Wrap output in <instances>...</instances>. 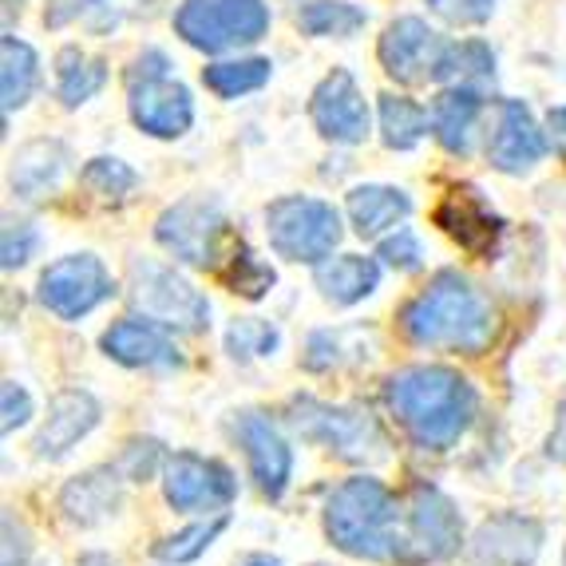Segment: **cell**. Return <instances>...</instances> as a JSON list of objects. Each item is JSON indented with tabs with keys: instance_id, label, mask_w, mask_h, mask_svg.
<instances>
[{
	"instance_id": "cell-16",
	"label": "cell",
	"mask_w": 566,
	"mask_h": 566,
	"mask_svg": "<svg viewBox=\"0 0 566 566\" xmlns=\"http://www.w3.org/2000/svg\"><path fill=\"white\" fill-rule=\"evenodd\" d=\"M543 547V527L531 515H495L475 531L472 566H531Z\"/></svg>"
},
{
	"instance_id": "cell-37",
	"label": "cell",
	"mask_w": 566,
	"mask_h": 566,
	"mask_svg": "<svg viewBox=\"0 0 566 566\" xmlns=\"http://www.w3.org/2000/svg\"><path fill=\"white\" fill-rule=\"evenodd\" d=\"M380 258H385L392 270H416L420 258H424V250H420V242H416L412 230H397L392 238L380 242Z\"/></svg>"
},
{
	"instance_id": "cell-40",
	"label": "cell",
	"mask_w": 566,
	"mask_h": 566,
	"mask_svg": "<svg viewBox=\"0 0 566 566\" xmlns=\"http://www.w3.org/2000/svg\"><path fill=\"white\" fill-rule=\"evenodd\" d=\"M147 460H159V444H132L127 448V455H123V468H127V475L132 480H143V475H151V463Z\"/></svg>"
},
{
	"instance_id": "cell-27",
	"label": "cell",
	"mask_w": 566,
	"mask_h": 566,
	"mask_svg": "<svg viewBox=\"0 0 566 566\" xmlns=\"http://www.w3.org/2000/svg\"><path fill=\"white\" fill-rule=\"evenodd\" d=\"M380 132H385V143L392 151H412L428 132L424 107L405 99V95H380Z\"/></svg>"
},
{
	"instance_id": "cell-2",
	"label": "cell",
	"mask_w": 566,
	"mask_h": 566,
	"mask_svg": "<svg viewBox=\"0 0 566 566\" xmlns=\"http://www.w3.org/2000/svg\"><path fill=\"white\" fill-rule=\"evenodd\" d=\"M400 333L420 349L483 353L495 337V310L475 282L455 270H440L412 302L400 310Z\"/></svg>"
},
{
	"instance_id": "cell-4",
	"label": "cell",
	"mask_w": 566,
	"mask_h": 566,
	"mask_svg": "<svg viewBox=\"0 0 566 566\" xmlns=\"http://www.w3.org/2000/svg\"><path fill=\"white\" fill-rule=\"evenodd\" d=\"M265 234L277 258L290 262H325L340 242V214L322 199L290 195L265 210Z\"/></svg>"
},
{
	"instance_id": "cell-19",
	"label": "cell",
	"mask_w": 566,
	"mask_h": 566,
	"mask_svg": "<svg viewBox=\"0 0 566 566\" xmlns=\"http://www.w3.org/2000/svg\"><path fill=\"white\" fill-rule=\"evenodd\" d=\"M99 424V400L84 388H67L48 405V420L36 436V452L44 460H60Z\"/></svg>"
},
{
	"instance_id": "cell-35",
	"label": "cell",
	"mask_w": 566,
	"mask_h": 566,
	"mask_svg": "<svg viewBox=\"0 0 566 566\" xmlns=\"http://www.w3.org/2000/svg\"><path fill=\"white\" fill-rule=\"evenodd\" d=\"M227 349L234 353V357H265V353L277 349V329L258 322V317H242V322L230 325Z\"/></svg>"
},
{
	"instance_id": "cell-5",
	"label": "cell",
	"mask_w": 566,
	"mask_h": 566,
	"mask_svg": "<svg viewBox=\"0 0 566 566\" xmlns=\"http://www.w3.org/2000/svg\"><path fill=\"white\" fill-rule=\"evenodd\" d=\"M132 87V119L155 139H175L190 132L195 123V104L182 84L167 76V56L163 52H143L127 72Z\"/></svg>"
},
{
	"instance_id": "cell-15",
	"label": "cell",
	"mask_w": 566,
	"mask_h": 566,
	"mask_svg": "<svg viewBox=\"0 0 566 566\" xmlns=\"http://www.w3.org/2000/svg\"><path fill=\"white\" fill-rule=\"evenodd\" d=\"M436 227L444 230L460 250L472 258H491L503 238V218L475 195V190H452L440 207H436Z\"/></svg>"
},
{
	"instance_id": "cell-17",
	"label": "cell",
	"mask_w": 566,
	"mask_h": 566,
	"mask_svg": "<svg viewBox=\"0 0 566 566\" xmlns=\"http://www.w3.org/2000/svg\"><path fill=\"white\" fill-rule=\"evenodd\" d=\"M238 440H242V448H245V460H250V472H254L258 488H262L270 500H277L293 475V452H290V444H285V436L277 432L270 416L242 412V420H238Z\"/></svg>"
},
{
	"instance_id": "cell-38",
	"label": "cell",
	"mask_w": 566,
	"mask_h": 566,
	"mask_svg": "<svg viewBox=\"0 0 566 566\" xmlns=\"http://www.w3.org/2000/svg\"><path fill=\"white\" fill-rule=\"evenodd\" d=\"M0 405H4V420H0L4 432H12V428L29 424L32 420V397L17 385V380H4V388H0Z\"/></svg>"
},
{
	"instance_id": "cell-10",
	"label": "cell",
	"mask_w": 566,
	"mask_h": 566,
	"mask_svg": "<svg viewBox=\"0 0 566 566\" xmlns=\"http://www.w3.org/2000/svg\"><path fill=\"white\" fill-rule=\"evenodd\" d=\"M155 238L175 262L199 265V270H218L222 242H227V214L207 199H182L155 222Z\"/></svg>"
},
{
	"instance_id": "cell-44",
	"label": "cell",
	"mask_w": 566,
	"mask_h": 566,
	"mask_svg": "<svg viewBox=\"0 0 566 566\" xmlns=\"http://www.w3.org/2000/svg\"><path fill=\"white\" fill-rule=\"evenodd\" d=\"M9 4H12V0H9Z\"/></svg>"
},
{
	"instance_id": "cell-29",
	"label": "cell",
	"mask_w": 566,
	"mask_h": 566,
	"mask_svg": "<svg viewBox=\"0 0 566 566\" xmlns=\"http://www.w3.org/2000/svg\"><path fill=\"white\" fill-rule=\"evenodd\" d=\"M207 87L222 99H234V95L258 92V87L270 80V60H227V64H210L202 72Z\"/></svg>"
},
{
	"instance_id": "cell-11",
	"label": "cell",
	"mask_w": 566,
	"mask_h": 566,
	"mask_svg": "<svg viewBox=\"0 0 566 566\" xmlns=\"http://www.w3.org/2000/svg\"><path fill=\"white\" fill-rule=\"evenodd\" d=\"M107 297H115V282L95 254L60 258L40 274V305L64 322H80Z\"/></svg>"
},
{
	"instance_id": "cell-20",
	"label": "cell",
	"mask_w": 566,
	"mask_h": 566,
	"mask_svg": "<svg viewBox=\"0 0 566 566\" xmlns=\"http://www.w3.org/2000/svg\"><path fill=\"white\" fill-rule=\"evenodd\" d=\"M104 353L119 365L132 368H179L182 357L175 349V340L151 322H115L112 329L99 337Z\"/></svg>"
},
{
	"instance_id": "cell-25",
	"label": "cell",
	"mask_w": 566,
	"mask_h": 566,
	"mask_svg": "<svg viewBox=\"0 0 566 566\" xmlns=\"http://www.w3.org/2000/svg\"><path fill=\"white\" fill-rule=\"evenodd\" d=\"M64 170H67V151L60 143L52 139L29 143L17 155V167H12V190H17L20 199H40V195L60 187Z\"/></svg>"
},
{
	"instance_id": "cell-14",
	"label": "cell",
	"mask_w": 566,
	"mask_h": 566,
	"mask_svg": "<svg viewBox=\"0 0 566 566\" xmlns=\"http://www.w3.org/2000/svg\"><path fill=\"white\" fill-rule=\"evenodd\" d=\"M313 127L333 143H360L368 135V104L349 72H329L313 92Z\"/></svg>"
},
{
	"instance_id": "cell-28",
	"label": "cell",
	"mask_w": 566,
	"mask_h": 566,
	"mask_svg": "<svg viewBox=\"0 0 566 566\" xmlns=\"http://www.w3.org/2000/svg\"><path fill=\"white\" fill-rule=\"evenodd\" d=\"M104 80H107L104 60L84 56L80 48H64V52H60V99H64L67 107L87 104V99L104 87Z\"/></svg>"
},
{
	"instance_id": "cell-9",
	"label": "cell",
	"mask_w": 566,
	"mask_h": 566,
	"mask_svg": "<svg viewBox=\"0 0 566 566\" xmlns=\"http://www.w3.org/2000/svg\"><path fill=\"white\" fill-rule=\"evenodd\" d=\"M463 520L444 491L412 488L405 495V566L444 563L460 551Z\"/></svg>"
},
{
	"instance_id": "cell-8",
	"label": "cell",
	"mask_w": 566,
	"mask_h": 566,
	"mask_svg": "<svg viewBox=\"0 0 566 566\" xmlns=\"http://www.w3.org/2000/svg\"><path fill=\"white\" fill-rule=\"evenodd\" d=\"M132 297L135 310H143L151 322L167 329L202 333L210 325V302L187 277H179L163 262H135L132 265Z\"/></svg>"
},
{
	"instance_id": "cell-33",
	"label": "cell",
	"mask_w": 566,
	"mask_h": 566,
	"mask_svg": "<svg viewBox=\"0 0 566 566\" xmlns=\"http://www.w3.org/2000/svg\"><path fill=\"white\" fill-rule=\"evenodd\" d=\"M84 182L99 199L123 202V199H132V190L139 187V175L123 159H92L84 167Z\"/></svg>"
},
{
	"instance_id": "cell-7",
	"label": "cell",
	"mask_w": 566,
	"mask_h": 566,
	"mask_svg": "<svg viewBox=\"0 0 566 566\" xmlns=\"http://www.w3.org/2000/svg\"><path fill=\"white\" fill-rule=\"evenodd\" d=\"M293 424L302 428V436L325 444L349 463H377L388 455L385 432L365 408H333L317 405V400H297L293 405Z\"/></svg>"
},
{
	"instance_id": "cell-6",
	"label": "cell",
	"mask_w": 566,
	"mask_h": 566,
	"mask_svg": "<svg viewBox=\"0 0 566 566\" xmlns=\"http://www.w3.org/2000/svg\"><path fill=\"white\" fill-rule=\"evenodd\" d=\"M175 29L190 48L227 52L262 40L270 29V9L262 0H187L175 17Z\"/></svg>"
},
{
	"instance_id": "cell-23",
	"label": "cell",
	"mask_w": 566,
	"mask_h": 566,
	"mask_svg": "<svg viewBox=\"0 0 566 566\" xmlns=\"http://www.w3.org/2000/svg\"><path fill=\"white\" fill-rule=\"evenodd\" d=\"M380 285V265L365 254H340L317 265V290L333 305H357Z\"/></svg>"
},
{
	"instance_id": "cell-21",
	"label": "cell",
	"mask_w": 566,
	"mask_h": 566,
	"mask_svg": "<svg viewBox=\"0 0 566 566\" xmlns=\"http://www.w3.org/2000/svg\"><path fill=\"white\" fill-rule=\"evenodd\" d=\"M480 92L468 84L452 87L444 92L440 99L432 104V132L440 139V147L452 155H468L472 151V132H475V119H480Z\"/></svg>"
},
{
	"instance_id": "cell-41",
	"label": "cell",
	"mask_w": 566,
	"mask_h": 566,
	"mask_svg": "<svg viewBox=\"0 0 566 566\" xmlns=\"http://www.w3.org/2000/svg\"><path fill=\"white\" fill-rule=\"evenodd\" d=\"M547 455H551V460H558V463H566V405L558 408V420H555V432H551Z\"/></svg>"
},
{
	"instance_id": "cell-34",
	"label": "cell",
	"mask_w": 566,
	"mask_h": 566,
	"mask_svg": "<svg viewBox=\"0 0 566 566\" xmlns=\"http://www.w3.org/2000/svg\"><path fill=\"white\" fill-rule=\"evenodd\" d=\"M491 72H495L491 52L483 44H475V40H468V44H448V56L440 64V72H436V80L468 84V80H491Z\"/></svg>"
},
{
	"instance_id": "cell-1",
	"label": "cell",
	"mask_w": 566,
	"mask_h": 566,
	"mask_svg": "<svg viewBox=\"0 0 566 566\" xmlns=\"http://www.w3.org/2000/svg\"><path fill=\"white\" fill-rule=\"evenodd\" d=\"M388 412L424 452H448L472 428L475 388L444 365H412L392 373L385 385Z\"/></svg>"
},
{
	"instance_id": "cell-43",
	"label": "cell",
	"mask_w": 566,
	"mask_h": 566,
	"mask_svg": "<svg viewBox=\"0 0 566 566\" xmlns=\"http://www.w3.org/2000/svg\"><path fill=\"white\" fill-rule=\"evenodd\" d=\"M245 566H282V563H270V558H254V563H245Z\"/></svg>"
},
{
	"instance_id": "cell-42",
	"label": "cell",
	"mask_w": 566,
	"mask_h": 566,
	"mask_svg": "<svg viewBox=\"0 0 566 566\" xmlns=\"http://www.w3.org/2000/svg\"><path fill=\"white\" fill-rule=\"evenodd\" d=\"M547 132L551 139H555V147L566 155V107H555V112L547 115Z\"/></svg>"
},
{
	"instance_id": "cell-30",
	"label": "cell",
	"mask_w": 566,
	"mask_h": 566,
	"mask_svg": "<svg viewBox=\"0 0 566 566\" xmlns=\"http://www.w3.org/2000/svg\"><path fill=\"white\" fill-rule=\"evenodd\" d=\"M227 523H230V515L227 511H218L214 520H207V523H190L187 531H179V535H167L155 547V558H163V563H175V566H182V563H195V558L202 555V551L214 543L222 531H227Z\"/></svg>"
},
{
	"instance_id": "cell-39",
	"label": "cell",
	"mask_w": 566,
	"mask_h": 566,
	"mask_svg": "<svg viewBox=\"0 0 566 566\" xmlns=\"http://www.w3.org/2000/svg\"><path fill=\"white\" fill-rule=\"evenodd\" d=\"M32 250H36V230L32 227L20 222V227L4 230V250H0L4 254V270H20L32 258Z\"/></svg>"
},
{
	"instance_id": "cell-12",
	"label": "cell",
	"mask_w": 566,
	"mask_h": 566,
	"mask_svg": "<svg viewBox=\"0 0 566 566\" xmlns=\"http://www.w3.org/2000/svg\"><path fill=\"white\" fill-rule=\"evenodd\" d=\"M163 495L175 511H222L238 495V483L218 460L179 452L163 468Z\"/></svg>"
},
{
	"instance_id": "cell-36",
	"label": "cell",
	"mask_w": 566,
	"mask_h": 566,
	"mask_svg": "<svg viewBox=\"0 0 566 566\" xmlns=\"http://www.w3.org/2000/svg\"><path fill=\"white\" fill-rule=\"evenodd\" d=\"M428 4L448 24H483L495 9V0H428Z\"/></svg>"
},
{
	"instance_id": "cell-13",
	"label": "cell",
	"mask_w": 566,
	"mask_h": 566,
	"mask_svg": "<svg viewBox=\"0 0 566 566\" xmlns=\"http://www.w3.org/2000/svg\"><path fill=\"white\" fill-rule=\"evenodd\" d=\"M448 56V44L440 32H432L424 20L416 17H400L392 20L380 36V64L392 80L400 84H424L436 80L440 64Z\"/></svg>"
},
{
	"instance_id": "cell-22",
	"label": "cell",
	"mask_w": 566,
	"mask_h": 566,
	"mask_svg": "<svg viewBox=\"0 0 566 566\" xmlns=\"http://www.w3.org/2000/svg\"><path fill=\"white\" fill-rule=\"evenodd\" d=\"M412 214V199L400 187H357L349 190V218L360 238H380Z\"/></svg>"
},
{
	"instance_id": "cell-26",
	"label": "cell",
	"mask_w": 566,
	"mask_h": 566,
	"mask_svg": "<svg viewBox=\"0 0 566 566\" xmlns=\"http://www.w3.org/2000/svg\"><path fill=\"white\" fill-rule=\"evenodd\" d=\"M40 60L24 40L4 36L0 40V95H4V112L24 107L36 92Z\"/></svg>"
},
{
	"instance_id": "cell-3",
	"label": "cell",
	"mask_w": 566,
	"mask_h": 566,
	"mask_svg": "<svg viewBox=\"0 0 566 566\" xmlns=\"http://www.w3.org/2000/svg\"><path fill=\"white\" fill-rule=\"evenodd\" d=\"M325 535L353 558L405 566V500L373 475L345 480L325 503Z\"/></svg>"
},
{
	"instance_id": "cell-18",
	"label": "cell",
	"mask_w": 566,
	"mask_h": 566,
	"mask_svg": "<svg viewBox=\"0 0 566 566\" xmlns=\"http://www.w3.org/2000/svg\"><path fill=\"white\" fill-rule=\"evenodd\" d=\"M491 167L503 175H523L547 155V139L538 132V123L531 119V112L520 99H507L500 107V127L491 135Z\"/></svg>"
},
{
	"instance_id": "cell-32",
	"label": "cell",
	"mask_w": 566,
	"mask_h": 566,
	"mask_svg": "<svg viewBox=\"0 0 566 566\" xmlns=\"http://www.w3.org/2000/svg\"><path fill=\"white\" fill-rule=\"evenodd\" d=\"M218 274H222V282L230 285L234 293H242V297H250V302H258V297H265V290L277 282L274 270L262 262V258H254L245 245H238V250H230V265H218Z\"/></svg>"
},
{
	"instance_id": "cell-31",
	"label": "cell",
	"mask_w": 566,
	"mask_h": 566,
	"mask_svg": "<svg viewBox=\"0 0 566 566\" xmlns=\"http://www.w3.org/2000/svg\"><path fill=\"white\" fill-rule=\"evenodd\" d=\"M297 24L310 36H353L357 29H365V12L340 0H313L310 9H302Z\"/></svg>"
},
{
	"instance_id": "cell-24",
	"label": "cell",
	"mask_w": 566,
	"mask_h": 566,
	"mask_svg": "<svg viewBox=\"0 0 566 566\" xmlns=\"http://www.w3.org/2000/svg\"><path fill=\"white\" fill-rule=\"evenodd\" d=\"M60 507L72 523L92 527V523L107 520L119 507V475L115 472H87L76 475L60 495Z\"/></svg>"
}]
</instances>
